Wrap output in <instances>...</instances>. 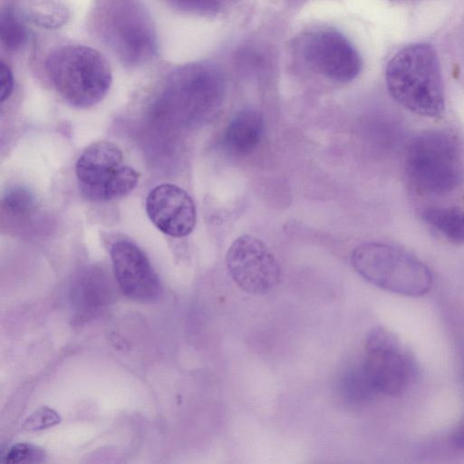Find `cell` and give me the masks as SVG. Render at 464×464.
Wrapping results in <instances>:
<instances>
[{"label":"cell","mask_w":464,"mask_h":464,"mask_svg":"<svg viewBox=\"0 0 464 464\" xmlns=\"http://www.w3.org/2000/svg\"><path fill=\"white\" fill-rule=\"evenodd\" d=\"M385 81L391 96L408 111L430 119L445 111V95L439 58L427 43H414L388 62Z\"/></svg>","instance_id":"obj_1"},{"label":"cell","mask_w":464,"mask_h":464,"mask_svg":"<svg viewBox=\"0 0 464 464\" xmlns=\"http://www.w3.org/2000/svg\"><path fill=\"white\" fill-rule=\"evenodd\" d=\"M225 94V80L212 63L200 62L176 68L157 97L153 110L170 123L189 126L214 116Z\"/></svg>","instance_id":"obj_2"},{"label":"cell","mask_w":464,"mask_h":464,"mask_svg":"<svg viewBox=\"0 0 464 464\" xmlns=\"http://www.w3.org/2000/svg\"><path fill=\"white\" fill-rule=\"evenodd\" d=\"M92 24L104 44L128 66L143 64L157 52L155 26L140 0H96Z\"/></svg>","instance_id":"obj_3"},{"label":"cell","mask_w":464,"mask_h":464,"mask_svg":"<svg viewBox=\"0 0 464 464\" xmlns=\"http://www.w3.org/2000/svg\"><path fill=\"white\" fill-rule=\"evenodd\" d=\"M44 68L58 93L78 108L100 102L112 81L107 60L85 45L70 44L53 50L46 58Z\"/></svg>","instance_id":"obj_4"},{"label":"cell","mask_w":464,"mask_h":464,"mask_svg":"<svg viewBox=\"0 0 464 464\" xmlns=\"http://www.w3.org/2000/svg\"><path fill=\"white\" fill-rule=\"evenodd\" d=\"M351 261L362 278L392 293L418 297L427 294L432 285L429 267L397 245L363 243L353 250Z\"/></svg>","instance_id":"obj_5"},{"label":"cell","mask_w":464,"mask_h":464,"mask_svg":"<svg viewBox=\"0 0 464 464\" xmlns=\"http://www.w3.org/2000/svg\"><path fill=\"white\" fill-rule=\"evenodd\" d=\"M406 173L419 190L442 195L458 188L464 179L461 148L452 135L442 130H428L409 143Z\"/></svg>","instance_id":"obj_6"},{"label":"cell","mask_w":464,"mask_h":464,"mask_svg":"<svg viewBox=\"0 0 464 464\" xmlns=\"http://www.w3.org/2000/svg\"><path fill=\"white\" fill-rule=\"evenodd\" d=\"M75 174L82 196L95 202L129 194L140 179L136 169L123 165L121 149L104 140L93 142L82 151L75 164Z\"/></svg>","instance_id":"obj_7"},{"label":"cell","mask_w":464,"mask_h":464,"mask_svg":"<svg viewBox=\"0 0 464 464\" xmlns=\"http://www.w3.org/2000/svg\"><path fill=\"white\" fill-rule=\"evenodd\" d=\"M361 364L377 394H401L414 374L411 357L395 336L382 327H376L368 334Z\"/></svg>","instance_id":"obj_8"},{"label":"cell","mask_w":464,"mask_h":464,"mask_svg":"<svg viewBox=\"0 0 464 464\" xmlns=\"http://www.w3.org/2000/svg\"><path fill=\"white\" fill-rule=\"evenodd\" d=\"M226 263L234 282L251 295L270 293L281 279L275 256L261 239L251 235L240 236L231 244Z\"/></svg>","instance_id":"obj_9"},{"label":"cell","mask_w":464,"mask_h":464,"mask_svg":"<svg viewBox=\"0 0 464 464\" xmlns=\"http://www.w3.org/2000/svg\"><path fill=\"white\" fill-rule=\"evenodd\" d=\"M302 54L314 70L339 82L353 80L362 65L353 44L342 33L332 28L310 32L303 40Z\"/></svg>","instance_id":"obj_10"},{"label":"cell","mask_w":464,"mask_h":464,"mask_svg":"<svg viewBox=\"0 0 464 464\" xmlns=\"http://www.w3.org/2000/svg\"><path fill=\"white\" fill-rule=\"evenodd\" d=\"M115 280L121 291L136 301H153L161 291L160 282L150 262L134 243L115 242L111 248Z\"/></svg>","instance_id":"obj_11"},{"label":"cell","mask_w":464,"mask_h":464,"mask_svg":"<svg viewBox=\"0 0 464 464\" xmlns=\"http://www.w3.org/2000/svg\"><path fill=\"white\" fill-rule=\"evenodd\" d=\"M146 212L160 231L175 238L189 235L197 221L192 198L182 188L171 183L160 184L150 191Z\"/></svg>","instance_id":"obj_12"},{"label":"cell","mask_w":464,"mask_h":464,"mask_svg":"<svg viewBox=\"0 0 464 464\" xmlns=\"http://www.w3.org/2000/svg\"><path fill=\"white\" fill-rule=\"evenodd\" d=\"M264 127V119L260 112L254 109H244L227 126L224 145L234 154L247 155L259 144Z\"/></svg>","instance_id":"obj_13"},{"label":"cell","mask_w":464,"mask_h":464,"mask_svg":"<svg viewBox=\"0 0 464 464\" xmlns=\"http://www.w3.org/2000/svg\"><path fill=\"white\" fill-rule=\"evenodd\" d=\"M77 283L74 301L82 315L95 314L108 302L110 287L102 274H85Z\"/></svg>","instance_id":"obj_14"},{"label":"cell","mask_w":464,"mask_h":464,"mask_svg":"<svg viewBox=\"0 0 464 464\" xmlns=\"http://www.w3.org/2000/svg\"><path fill=\"white\" fill-rule=\"evenodd\" d=\"M425 223L449 241L464 243V210L456 207H430L421 213Z\"/></svg>","instance_id":"obj_15"},{"label":"cell","mask_w":464,"mask_h":464,"mask_svg":"<svg viewBox=\"0 0 464 464\" xmlns=\"http://www.w3.org/2000/svg\"><path fill=\"white\" fill-rule=\"evenodd\" d=\"M341 391L351 402L364 403L372 400L377 394L371 385L362 364L349 369L342 378Z\"/></svg>","instance_id":"obj_16"},{"label":"cell","mask_w":464,"mask_h":464,"mask_svg":"<svg viewBox=\"0 0 464 464\" xmlns=\"http://www.w3.org/2000/svg\"><path fill=\"white\" fill-rule=\"evenodd\" d=\"M2 213L13 220L29 218L36 210L34 195L27 188L15 187L4 195L1 202Z\"/></svg>","instance_id":"obj_17"},{"label":"cell","mask_w":464,"mask_h":464,"mask_svg":"<svg viewBox=\"0 0 464 464\" xmlns=\"http://www.w3.org/2000/svg\"><path fill=\"white\" fill-rule=\"evenodd\" d=\"M0 34L3 46L10 51L20 50L27 41V30L20 16L12 9L3 11L0 20Z\"/></svg>","instance_id":"obj_18"},{"label":"cell","mask_w":464,"mask_h":464,"mask_svg":"<svg viewBox=\"0 0 464 464\" xmlns=\"http://www.w3.org/2000/svg\"><path fill=\"white\" fill-rule=\"evenodd\" d=\"M28 19L47 28L59 27L66 21V9L61 5L48 0L34 1L26 5Z\"/></svg>","instance_id":"obj_19"},{"label":"cell","mask_w":464,"mask_h":464,"mask_svg":"<svg viewBox=\"0 0 464 464\" xmlns=\"http://www.w3.org/2000/svg\"><path fill=\"white\" fill-rule=\"evenodd\" d=\"M46 455L43 449L31 443H16L8 448L2 456V462L13 464L41 463Z\"/></svg>","instance_id":"obj_20"},{"label":"cell","mask_w":464,"mask_h":464,"mask_svg":"<svg viewBox=\"0 0 464 464\" xmlns=\"http://www.w3.org/2000/svg\"><path fill=\"white\" fill-rule=\"evenodd\" d=\"M61 416L53 409L43 406L32 412L22 424L25 431H38L59 424Z\"/></svg>","instance_id":"obj_21"},{"label":"cell","mask_w":464,"mask_h":464,"mask_svg":"<svg viewBox=\"0 0 464 464\" xmlns=\"http://www.w3.org/2000/svg\"><path fill=\"white\" fill-rule=\"evenodd\" d=\"M174 8L195 14H214L221 7L223 0H166Z\"/></svg>","instance_id":"obj_22"},{"label":"cell","mask_w":464,"mask_h":464,"mask_svg":"<svg viewBox=\"0 0 464 464\" xmlns=\"http://www.w3.org/2000/svg\"><path fill=\"white\" fill-rule=\"evenodd\" d=\"M0 80H1V92L0 100L4 102L7 100L13 92L14 89V76L13 72L9 65L4 61L0 64Z\"/></svg>","instance_id":"obj_23"},{"label":"cell","mask_w":464,"mask_h":464,"mask_svg":"<svg viewBox=\"0 0 464 464\" xmlns=\"http://www.w3.org/2000/svg\"><path fill=\"white\" fill-rule=\"evenodd\" d=\"M453 443L456 448L464 450V422L454 434Z\"/></svg>","instance_id":"obj_24"},{"label":"cell","mask_w":464,"mask_h":464,"mask_svg":"<svg viewBox=\"0 0 464 464\" xmlns=\"http://www.w3.org/2000/svg\"><path fill=\"white\" fill-rule=\"evenodd\" d=\"M392 1H405V0H392Z\"/></svg>","instance_id":"obj_25"}]
</instances>
